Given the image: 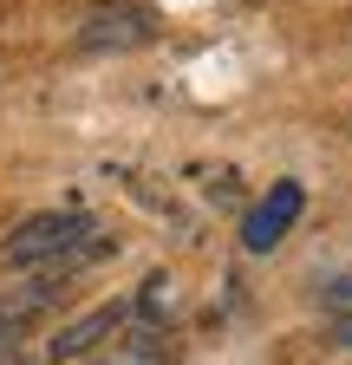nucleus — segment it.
Wrapping results in <instances>:
<instances>
[{
  "mask_svg": "<svg viewBox=\"0 0 352 365\" xmlns=\"http://www.w3.org/2000/svg\"><path fill=\"white\" fill-rule=\"evenodd\" d=\"M333 346L352 352V313H333Z\"/></svg>",
  "mask_w": 352,
  "mask_h": 365,
  "instance_id": "nucleus-7",
  "label": "nucleus"
},
{
  "mask_svg": "<svg viewBox=\"0 0 352 365\" xmlns=\"http://www.w3.org/2000/svg\"><path fill=\"white\" fill-rule=\"evenodd\" d=\"M300 209H306V182L281 176L274 190H261L254 209L242 215V248H248V255H274V248L287 242V228L300 222Z\"/></svg>",
  "mask_w": 352,
  "mask_h": 365,
  "instance_id": "nucleus-2",
  "label": "nucleus"
},
{
  "mask_svg": "<svg viewBox=\"0 0 352 365\" xmlns=\"http://www.w3.org/2000/svg\"><path fill=\"white\" fill-rule=\"evenodd\" d=\"M66 294V281H59V274H39V281L33 287H14V294H0V359H7V346L33 327V319L39 313H46L53 300Z\"/></svg>",
  "mask_w": 352,
  "mask_h": 365,
  "instance_id": "nucleus-4",
  "label": "nucleus"
},
{
  "mask_svg": "<svg viewBox=\"0 0 352 365\" xmlns=\"http://www.w3.org/2000/svg\"><path fill=\"white\" fill-rule=\"evenodd\" d=\"M150 39H157V14L144 0H98V7H85V20H78L85 53H138Z\"/></svg>",
  "mask_w": 352,
  "mask_h": 365,
  "instance_id": "nucleus-1",
  "label": "nucleus"
},
{
  "mask_svg": "<svg viewBox=\"0 0 352 365\" xmlns=\"http://www.w3.org/2000/svg\"><path fill=\"white\" fill-rule=\"evenodd\" d=\"M0 365H20V359H0Z\"/></svg>",
  "mask_w": 352,
  "mask_h": 365,
  "instance_id": "nucleus-8",
  "label": "nucleus"
},
{
  "mask_svg": "<svg viewBox=\"0 0 352 365\" xmlns=\"http://www.w3.org/2000/svg\"><path fill=\"white\" fill-rule=\"evenodd\" d=\"M170 359H176L170 327H130V333H111L92 352V365H170Z\"/></svg>",
  "mask_w": 352,
  "mask_h": 365,
  "instance_id": "nucleus-5",
  "label": "nucleus"
},
{
  "mask_svg": "<svg viewBox=\"0 0 352 365\" xmlns=\"http://www.w3.org/2000/svg\"><path fill=\"white\" fill-rule=\"evenodd\" d=\"M124 327H130V294H124V300L92 307L85 319H72V327H59V333L46 339V359H59V365L92 359V352H98V339H111V333H124Z\"/></svg>",
  "mask_w": 352,
  "mask_h": 365,
  "instance_id": "nucleus-3",
  "label": "nucleus"
},
{
  "mask_svg": "<svg viewBox=\"0 0 352 365\" xmlns=\"http://www.w3.org/2000/svg\"><path fill=\"white\" fill-rule=\"evenodd\" d=\"M320 300H326V313H352V274L326 281V287H320Z\"/></svg>",
  "mask_w": 352,
  "mask_h": 365,
  "instance_id": "nucleus-6",
  "label": "nucleus"
}]
</instances>
